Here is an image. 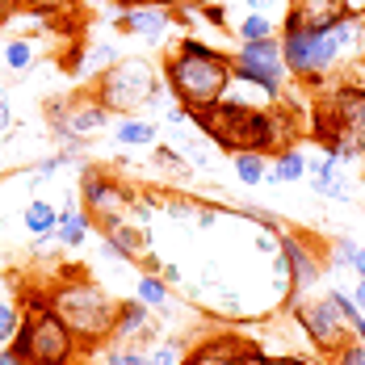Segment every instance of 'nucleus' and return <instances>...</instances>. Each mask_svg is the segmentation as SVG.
Listing matches in <instances>:
<instances>
[{
  "label": "nucleus",
  "instance_id": "2",
  "mask_svg": "<svg viewBox=\"0 0 365 365\" xmlns=\"http://www.w3.org/2000/svg\"><path fill=\"white\" fill-rule=\"evenodd\" d=\"M164 84L173 93V101L185 106L189 113H206L210 106H219L231 88V76H235V63L231 55H222L215 46H206L202 38L185 34L168 59H164Z\"/></svg>",
  "mask_w": 365,
  "mask_h": 365
},
{
  "label": "nucleus",
  "instance_id": "3",
  "mask_svg": "<svg viewBox=\"0 0 365 365\" xmlns=\"http://www.w3.org/2000/svg\"><path fill=\"white\" fill-rule=\"evenodd\" d=\"M365 51V26L361 17H344L328 30H282V59L290 76L298 80H328L340 63L357 59Z\"/></svg>",
  "mask_w": 365,
  "mask_h": 365
},
{
  "label": "nucleus",
  "instance_id": "6",
  "mask_svg": "<svg viewBox=\"0 0 365 365\" xmlns=\"http://www.w3.org/2000/svg\"><path fill=\"white\" fill-rule=\"evenodd\" d=\"M13 353L26 357L30 365H80L88 353L76 340L68 324L46 307V294L26 298L21 307V328L13 336Z\"/></svg>",
  "mask_w": 365,
  "mask_h": 365
},
{
  "label": "nucleus",
  "instance_id": "45",
  "mask_svg": "<svg viewBox=\"0 0 365 365\" xmlns=\"http://www.w3.org/2000/svg\"><path fill=\"white\" fill-rule=\"evenodd\" d=\"M164 4H168V9H197V4H206V0H164Z\"/></svg>",
  "mask_w": 365,
  "mask_h": 365
},
{
  "label": "nucleus",
  "instance_id": "17",
  "mask_svg": "<svg viewBox=\"0 0 365 365\" xmlns=\"http://www.w3.org/2000/svg\"><path fill=\"white\" fill-rule=\"evenodd\" d=\"M307 181H311V189H315V193H324V197H331V202H349V185H344V177H340V164L331 160L328 151H324L319 160H311Z\"/></svg>",
  "mask_w": 365,
  "mask_h": 365
},
{
  "label": "nucleus",
  "instance_id": "13",
  "mask_svg": "<svg viewBox=\"0 0 365 365\" xmlns=\"http://www.w3.org/2000/svg\"><path fill=\"white\" fill-rule=\"evenodd\" d=\"M344 17H349L344 0H286L282 30H328Z\"/></svg>",
  "mask_w": 365,
  "mask_h": 365
},
{
  "label": "nucleus",
  "instance_id": "4",
  "mask_svg": "<svg viewBox=\"0 0 365 365\" xmlns=\"http://www.w3.org/2000/svg\"><path fill=\"white\" fill-rule=\"evenodd\" d=\"M46 307L68 324L76 340L84 344V353L101 349L113 331V319H118V298L110 290H101L93 277L84 273H68L59 277L51 290H46Z\"/></svg>",
  "mask_w": 365,
  "mask_h": 365
},
{
  "label": "nucleus",
  "instance_id": "27",
  "mask_svg": "<svg viewBox=\"0 0 365 365\" xmlns=\"http://www.w3.org/2000/svg\"><path fill=\"white\" fill-rule=\"evenodd\" d=\"M93 353H97L101 365H147L143 344H101V349H93Z\"/></svg>",
  "mask_w": 365,
  "mask_h": 365
},
{
  "label": "nucleus",
  "instance_id": "18",
  "mask_svg": "<svg viewBox=\"0 0 365 365\" xmlns=\"http://www.w3.org/2000/svg\"><path fill=\"white\" fill-rule=\"evenodd\" d=\"M88 235H93V219H88V210L84 206H68V210H59V222H55V240L63 244V248H84L88 244Z\"/></svg>",
  "mask_w": 365,
  "mask_h": 365
},
{
  "label": "nucleus",
  "instance_id": "48",
  "mask_svg": "<svg viewBox=\"0 0 365 365\" xmlns=\"http://www.w3.org/2000/svg\"><path fill=\"white\" fill-rule=\"evenodd\" d=\"M353 340H357V344H365V315L353 324Z\"/></svg>",
  "mask_w": 365,
  "mask_h": 365
},
{
  "label": "nucleus",
  "instance_id": "20",
  "mask_svg": "<svg viewBox=\"0 0 365 365\" xmlns=\"http://www.w3.org/2000/svg\"><path fill=\"white\" fill-rule=\"evenodd\" d=\"M135 298L147 302L151 311H160V315H168V311H173V302H177V298L168 294V282H164L160 273H143V277L135 282Z\"/></svg>",
  "mask_w": 365,
  "mask_h": 365
},
{
  "label": "nucleus",
  "instance_id": "38",
  "mask_svg": "<svg viewBox=\"0 0 365 365\" xmlns=\"http://www.w3.org/2000/svg\"><path fill=\"white\" fill-rule=\"evenodd\" d=\"M256 252L273 256V252H277V235H269V231H260V235H256Z\"/></svg>",
  "mask_w": 365,
  "mask_h": 365
},
{
  "label": "nucleus",
  "instance_id": "31",
  "mask_svg": "<svg viewBox=\"0 0 365 365\" xmlns=\"http://www.w3.org/2000/svg\"><path fill=\"white\" fill-rule=\"evenodd\" d=\"M181 147H185V160H189L193 168H210L215 151H210V139H206V135H202V139H197V135H185Z\"/></svg>",
  "mask_w": 365,
  "mask_h": 365
},
{
  "label": "nucleus",
  "instance_id": "50",
  "mask_svg": "<svg viewBox=\"0 0 365 365\" xmlns=\"http://www.w3.org/2000/svg\"><path fill=\"white\" fill-rule=\"evenodd\" d=\"M126 4H139V0H113V9H118V13H122Z\"/></svg>",
  "mask_w": 365,
  "mask_h": 365
},
{
  "label": "nucleus",
  "instance_id": "33",
  "mask_svg": "<svg viewBox=\"0 0 365 365\" xmlns=\"http://www.w3.org/2000/svg\"><path fill=\"white\" fill-rule=\"evenodd\" d=\"M17 9H26V13H34V17H55V13H68L76 0H13Z\"/></svg>",
  "mask_w": 365,
  "mask_h": 365
},
{
  "label": "nucleus",
  "instance_id": "16",
  "mask_svg": "<svg viewBox=\"0 0 365 365\" xmlns=\"http://www.w3.org/2000/svg\"><path fill=\"white\" fill-rule=\"evenodd\" d=\"M231 59L235 63H252V68H269V72H277V76H290L286 59H282V34L260 38V42H240Z\"/></svg>",
  "mask_w": 365,
  "mask_h": 365
},
{
  "label": "nucleus",
  "instance_id": "24",
  "mask_svg": "<svg viewBox=\"0 0 365 365\" xmlns=\"http://www.w3.org/2000/svg\"><path fill=\"white\" fill-rule=\"evenodd\" d=\"M282 34V21L277 17H264V13H244L235 21V38L240 42H260V38H273Z\"/></svg>",
  "mask_w": 365,
  "mask_h": 365
},
{
  "label": "nucleus",
  "instance_id": "15",
  "mask_svg": "<svg viewBox=\"0 0 365 365\" xmlns=\"http://www.w3.org/2000/svg\"><path fill=\"white\" fill-rule=\"evenodd\" d=\"M101 240H110L113 252L122 256V264H143V256L151 252V235H147V227L139 222H110V227H101Z\"/></svg>",
  "mask_w": 365,
  "mask_h": 365
},
{
  "label": "nucleus",
  "instance_id": "5",
  "mask_svg": "<svg viewBox=\"0 0 365 365\" xmlns=\"http://www.w3.org/2000/svg\"><path fill=\"white\" fill-rule=\"evenodd\" d=\"M93 97L106 106L110 113H122V118H130L135 110H168V101H164V72L143 59V55H135V59H113L106 72L93 76Z\"/></svg>",
  "mask_w": 365,
  "mask_h": 365
},
{
  "label": "nucleus",
  "instance_id": "7",
  "mask_svg": "<svg viewBox=\"0 0 365 365\" xmlns=\"http://www.w3.org/2000/svg\"><path fill=\"white\" fill-rule=\"evenodd\" d=\"M315 135L336 164L365 160V88L340 84L315 106Z\"/></svg>",
  "mask_w": 365,
  "mask_h": 365
},
{
  "label": "nucleus",
  "instance_id": "41",
  "mask_svg": "<svg viewBox=\"0 0 365 365\" xmlns=\"http://www.w3.org/2000/svg\"><path fill=\"white\" fill-rule=\"evenodd\" d=\"M0 365H30V361H26V357H17V353H13V344H9V349H0Z\"/></svg>",
  "mask_w": 365,
  "mask_h": 365
},
{
  "label": "nucleus",
  "instance_id": "9",
  "mask_svg": "<svg viewBox=\"0 0 365 365\" xmlns=\"http://www.w3.org/2000/svg\"><path fill=\"white\" fill-rule=\"evenodd\" d=\"M80 202H84L88 219L101 222V227H110V222H122V219H126V210H130L135 193L118 181L113 173L84 168V177H80Z\"/></svg>",
  "mask_w": 365,
  "mask_h": 365
},
{
  "label": "nucleus",
  "instance_id": "35",
  "mask_svg": "<svg viewBox=\"0 0 365 365\" xmlns=\"http://www.w3.org/2000/svg\"><path fill=\"white\" fill-rule=\"evenodd\" d=\"M331 365H365V344H357V340H349L344 349H336L328 357Z\"/></svg>",
  "mask_w": 365,
  "mask_h": 365
},
{
  "label": "nucleus",
  "instance_id": "32",
  "mask_svg": "<svg viewBox=\"0 0 365 365\" xmlns=\"http://www.w3.org/2000/svg\"><path fill=\"white\" fill-rule=\"evenodd\" d=\"M17 328H21V307L17 302H0V349L13 344Z\"/></svg>",
  "mask_w": 365,
  "mask_h": 365
},
{
  "label": "nucleus",
  "instance_id": "53",
  "mask_svg": "<svg viewBox=\"0 0 365 365\" xmlns=\"http://www.w3.org/2000/svg\"><path fill=\"white\" fill-rule=\"evenodd\" d=\"M361 26H365V17H361Z\"/></svg>",
  "mask_w": 365,
  "mask_h": 365
},
{
  "label": "nucleus",
  "instance_id": "25",
  "mask_svg": "<svg viewBox=\"0 0 365 365\" xmlns=\"http://www.w3.org/2000/svg\"><path fill=\"white\" fill-rule=\"evenodd\" d=\"M113 59H118V46H113V42H88V46H84V55L76 59L72 72H80V76H97V72H106Z\"/></svg>",
  "mask_w": 365,
  "mask_h": 365
},
{
  "label": "nucleus",
  "instance_id": "23",
  "mask_svg": "<svg viewBox=\"0 0 365 365\" xmlns=\"http://www.w3.org/2000/svg\"><path fill=\"white\" fill-rule=\"evenodd\" d=\"M307 168H311V160H307V151L302 147H282L277 151V160H273V173H277V181L282 185H294L307 177Z\"/></svg>",
  "mask_w": 365,
  "mask_h": 365
},
{
  "label": "nucleus",
  "instance_id": "22",
  "mask_svg": "<svg viewBox=\"0 0 365 365\" xmlns=\"http://www.w3.org/2000/svg\"><path fill=\"white\" fill-rule=\"evenodd\" d=\"M21 222H26V231L34 235V240H55V222H59V210L51 206V202H30L26 206V215H21Z\"/></svg>",
  "mask_w": 365,
  "mask_h": 365
},
{
  "label": "nucleus",
  "instance_id": "51",
  "mask_svg": "<svg viewBox=\"0 0 365 365\" xmlns=\"http://www.w3.org/2000/svg\"><path fill=\"white\" fill-rule=\"evenodd\" d=\"M361 185H365V173H361Z\"/></svg>",
  "mask_w": 365,
  "mask_h": 365
},
{
  "label": "nucleus",
  "instance_id": "12",
  "mask_svg": "<svg viewBox=\"0 0 365 365\" xmlns=\"http://www.w3.org/2000/svg\"><path fill=\"white\" fill-rule=\"evenodd\" d=\"M155 311L139 302V298H130V302H118V319H113V331L106 344H151V340H160V328H155V319H151Z\"/></svg>",
  "mask_w": 365,
  "mask_h": 365
},
{
  "label": "nucleus",
  "instance_id": "29",
  "mask_svg": "<svg viewBox=\"0 0 365 365\" xmlns=\"http://www.w3.org/2000/svg\"><path fill=\"white\" fill-rule=\"evenodd\" d=\"M155 168H164L177 181H189L193 177V164L185 160V151H173V147H155Z\"/></svg>",
  "mask_w": 365,
  "mask_h": 365
},
{
  "label": "nucleus",
  "instance_id": "43",
  "mask_svg": "<svg viewBox=\"0 0 365 365\" xmlns=\"http://www.w3.org/2000/svg\"><path fill=\"white\" fill-rule=\"evenodd\" d=\"M0 130H9V93L0 88Z\"/></svg>",
  "mask_w": 365,
  "mask_h": 365
},
{
  "label": "nucleus",
  "instance_id": "40",
  "mask_svg": "<svg viewBox=\"0 0 365 365\" xmlns=\"http://www.w3.org/2000/svg\"><path fill=\"white\" fill-rule=\"evenodd\" d=\"M193 222H197V227H215V222H219V206H202Z\"/></svg>",
  "mask_w": 365,
  "mask_h": 365
},
{
  "label": "nucleus",
  "instance_id": "42",
  "mask_svg": "<svg viewBox=\"0 0 365 365\" xmlns=\"http://www.w3.org/2000/svg\"><path fill=\"white\" fill-rule=\"evenodd\" d=\"M353 302H357V311L365 315V277H357V286H353Z\"/></svg>",
  "mask_w": 365,
  "mask_h": 365
},
{
  "label": "nucleus",
  "instance_id": "28",
  "mask_svg": "<svg viewBox=\"0 0 365 365\" xmlns=\"http://www.w3.org/2000/svg\"><path fill=\"white\" fill-rule=\"evenodd\" d=\"M155 202V210H164V215H173V219H197V210H202V202H193V197H181V193H160V197H151Z\"/></svg>",
  "mask_w": 365,
  "mask_h": 365
},
{
  "label": "nucleus",
  "instance_id": "44",
  "mask_svg": "<svg viewBox=\"0 0 365 365\" xmlns=\"http://www.w3.org/2000/svg\"><path fill=\"white\" fill-rule=\"evenodd\" d=\"M357 277H365V248H357V256H353V264H349Z\"/></svg>",
  "mask_w": 365,
  "mask_h": 365
},
{
  "label": "nucleus",
  "instance_id": "34",
  "mask_svg": "<svg viewBox=\"0 0 365 365\" xmlns=\"http://www.w3.org/2000/svg\"><path fill=\"white\" fill-rule=\"evenodd\" d=\"M357 248H361V244H357L353 235H336V248H331V264H336V269H349V264H353V256H357Z\"/></svg>",
  "mask_w": 365,
  "mask_h": 365
},
{
  "label": "nucleus",
  "instance_id": "19",
  "mask_svg": "<svg viewBox=\"0 0 365 365\" xmlns=\"http://www.w3.org/2000/svg\"><path fill=\"white\" fill-rule=\"evenodd\" d=\"M155 135H160V130H155V122H151V118H135V113H130V118H122V122L113 126L118 147H151V143H155Z\"/></svg>",
  "mask_w": 365,
  "mask_h": 365
},
{
  "label": "nucleus",
  "instance_id": "37",
  "mask_svg": "<svg viewBox=\"0 0 365 365\" xmlns=\"http://www.w3.org/2000/svg\"><path fill=\"white\" fill-rule=\"evenodd\" d=\"M160 277H164L168 286H181V264H173V260H160Z\"/></svg>",
  "mask_w": 365,
  "mask_h": 365
},
{
  "label": "nucleus",
  "instance_id": "1",
  "mask_svg": "<svg viewBox=\"0 0 365 365\" xmlns=\"http://www.w3.org/2000/svg\"><path fill=\"white\" fill-rule=\"evenodd\" d=\"M193 126L222 151H260V155H277L282 147H290L298 130L294 118L277 106H244L231 97H222L206 113H193Z\"/></svg>",
  "mask_w": 365,
  "mask_h": 365
},
{
  "label": "nucleus",
  "instance_id": "47",
  "mask_svg": "<svg viewBox=\"0 0 365 365\" xmlns=\"http://www.w3.org/2000/svg\"><path fill=\"white\" fill-rule=\"evenodd\" d=\"M76 4H84V9H113V0H76Z\"/></svg>",
  "mask_w": 365,
  "mask_h": 365
},
{
  "label": "nucleus",
  "instance_id": "39",
  "mask_svg": "<svg viewBox=\"0 0 365 365\" xmlns=\"http://www.w3.org/2000/svg\"><path fill=\"white\" fill-rule=\"evenodd\" d=\"M252 365H311V361H302V357H264V353H260Z\"/></svg>",
  "mask_w": 365,
  "mask_h": 365
},
{
  "label": "nucleus",
  "instance_id": "10",
  "mask_svg": "<svg viewBox=\"0 0 365 365\" xmlns=\"http://www.w3.org/2000/svg\"><path fill=\"white\" fill-rule=\"evenodd\" d=\"M277 252L286 256V264H290V298L294 294L315 290V282L324 277V260L315 252V244L282 227V231H277Z\"/></svg>",
  "mask_w": 365,
  "mask_h": 365
},
{
  "label": "nucleus",
  "instance_id": "14",
  "mask_svg": "<svg viewBox=\"0 0 365 365\" xmlns=\"http://www.w3.org/2000/svg\"><path fill=\"white\" fill-rule=\"evenodd\" d=\"M118 26H122L126 34L155 42V38H164L173 30V9H168L164 0H139V4H126V9L118 13Z\"/></svg>",
  "mask_w": 365,
  "mask_h": 365
},
{
  "label": "nucleus",
  "instance_id": "8",
  "mask_svg": "<svg viewBox=\"0 0 365 365\" xmlns=\"http://www.w3.org/2000/svg\"><path fill=\"white\" fill-rule=\"evenodd\" d=\"M290 315H294V324L302 328V336L311 340V349H315L319 357H331L336 349H344V344L353 340V328H349L344 315L336 311L331 294H324V298H302V294H294Z\"/></svg>",
  "mask_w": 365,
  "mask_h": 365
},
{
  "label": "nucleus",
  "instance_id": "36",
  "mask_svg": "<svg viewBox=\"0 0 365 365\" xmlns=\"http://www.w3.org/2000/svg\"><path fill=\"white\" fill-rule=\"evenodd\" d=\"M231 4H244L248 13H264V17H273V4H282V13H286V0H231Z\"/></svg>",
  "mask_w": 365,
  "mask_h": 365
},
{
  "label": "nucleus",
  "instance_id": "49",
  "mask_svg": "<svg viewBox=\"0 0 365 365\" xmlns=\"http://www.w3.org/2000/svg\"><path fill=\"white\" fill-rule=\"evenodd\" d=\"M9 13H17V4L13 0H0V21H9Z\"/></svg>",
  "mask_w": 365,
  "mask_h": 365
},
{
  "label": "nucleus",
  "instance_id": "21",
  "mask_svg": "<svg viewBox=\"0 0 365 365\" xmlns=\"http://www.w3.org/2000/svg\"><path fill=\"white\" fill-rule=\"evenodd\" d=\"M231 168H235V181L256 189V185H264V173H269V155H260V151H231Z\"/></svg>",
  "mask_w": 365,
  "mask_h": 365
},
{
  "label": "nucleus",
  "instance_id": "26",
  "mask_svg": "<svg viewBox=\"0 0 365 365\" xmlns=\"http://www.w3.org/2000/svg\"><path fill=\"white\" fill-rule=\"evenodd\" d=\"M147 353V365H185V340H177V336H160V340H151L143 349Z\"/></svg>",
  "mask_w": 365,
  "mask_h": 365
},
{
  "label": "nucleus",
  "instance_id": "46",
  "mask_svg": "<svg viewBox=\"0 0 365 365\" xmlns=\"http://www.w3.org/2000/svg\"><path fill=\"white\" fill-rule=\"evenodd\" d=\"M344 9H349V17H365V0H344Z\"/></svg>",
  "mask_w": 365,
  "mask_h": 365
},
{
  "label": "nucleus",
  "instance_id": "52",
  "mask_svg": "<svg viewBox=\"0 0 365 365\" xmlns=\"http://www.w3.org/2000/svg\"><path fill=\"white\" fill-rule=\"evenodd\" d=\"M0 55H4V46H0Z\"/></svg>",
  "mask_w": 365,
  "mask_h": 365
},
{
  "label": "nucleus",
  "instance_id": "30",
  "mask_svg": "<svg viewBox=\"0 0 365 365\" xmlns=\"http://www.w3.org/2000/svg\"><path fill=\"white\" fill-rule=\"evenodd\" d=\"M4 63H9L13 72H26V68L34 63V42H30V38H9V42H4Z\"/></svg>",
  "mask_w": 365,
  "mask_h": 365
},
{
  "label": "nucleus",
  "instance_id": "11",
  "mask_svg": "<svg viewBox=\"0 0 365 365\" xmlns=\"http://www.w3.org/2000/svg\"><path fill=\"white\" fill-rule=\"evenodd\" d=\"M260 357V349L248 344L244 336H231V331H219L210 340H202L197 349L185 353V365H252Z\"/></svg>",
  "mask_w": 365,
  "mask_h": 365
}]
</instances>
